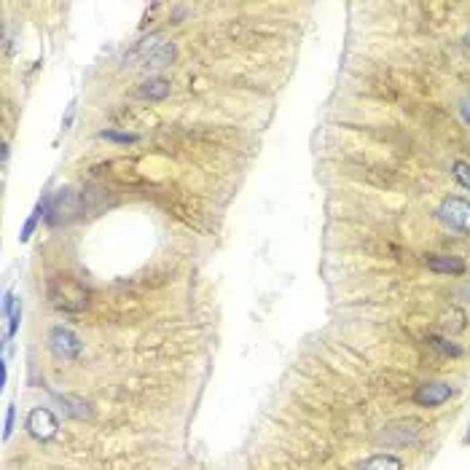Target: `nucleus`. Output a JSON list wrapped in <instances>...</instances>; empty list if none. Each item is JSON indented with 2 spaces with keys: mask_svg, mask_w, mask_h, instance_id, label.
I'll return each instance as SVG.
<instances>
[{
  "mask_svg": "<svg viewBox=\"0 0 470 470\" xmlns=\"http://www.w3.org/2000/svg\"><path fill=\"white\" fill-rule=\"evenodd\" d=\"M49 298H52L54 307L62 309V312H81L89 304V290L78 280L59 274L49 282Z\"/></svg>",
  "mask_w": 470,
  "mask_h": 470,
  "instance_id": "1",
  "label": "nucleus"
},
{
  "mask_svg": "<svg viewBox=\"0 0 470 470\" xmlns=\"http://www.w3.org/2000/svg\"><path fill=\"white\" fill-rule=\"evenodd\" d=\"M438 221L459 234H470V201L462 196H446L438 207Z\"/></svg>",
  "mask_w": 470,
  "mask_h": 470,
  "instance_id": "2",
  "label": "nucleus"
},
{
  "mask_svg": "<svg viewBox=\"0 0 470 470\" xmlns=\"http://www.w3.org/2000/svg\"><path fill=\"white\" fill-rule=\"evenodd\" d=\"M49 349H52L54 358H59V360H76L81 355V341L70 328L57 325L49 334Z\"/></svg>",
  "mask_w": 470,
  "mask_h": 470,
  "instance_id": "3",
  "label": "nucleus"
},
{
  "mask_svg": "<svg viewBox=\"0 0 470 470\" xmlns=\"http://www.w3.org/2000/svg\"><path fill=\"white\" fill-rule=\"evenodd\" d=\"M57 430H59V422H57V416L49 409L38 406V409H33L27 414V433L35 441H52L54 435H57Z\"/></svg>",
  "mask_w": 470,
  "mask_h": 470,
  "instance_id": "4",
  "label": "nucleus"
},
{
  "mask_svg": "<svg viewBox=\"0 0 470 470\" xmlns=\"http://www.w3.org/2000/svg\"><path fill=\"white\" fill-rule=\"evenodd\" d=\"M78 213V199H76V194L73 191H59L52 201H49V223L52 226H59V223H67L73 215Z\"/></svg>",
  "mask_w": 470,
  "mask_h": 470,
  "instance_id": "5",
  "label": "nucleus"
},
{
  "mask_svg": "<svg viewBox=\"0 0 470 470\" xmlns=\"http://www.w3.org/2000/svg\"><path fill=\"white\" fill-rule=\"evenodd\" d=\"M452 395H454L452 384H446V382H428V384H422L414 392V403L422 406V409H435V406L449 401Z\"/></svg>",
  "mask_w": 470,
  "mask_h": 470,
  "instance_id": "6",
  "label": "nucleus"
},
{
  "mask_svg": "<svg viewBox=\"0 0 470 470\" xmlns=\"http://www.w3.org/2000/svg\"><path fill=\"white\" fill-rule=\"evenodd\" d=\"M425 264L435 274H465V269H468L465 261L457 258V255H428Z\"/></svg>",
  "mask_w": 470,
  "mask_h": 470,
  "instance_id": "7",
  "label": "nucleus"
},
{
  "mask_svg": "<svg viewBox=\"0 0 470 470\" xmlns=\"http://www.w3.org/2000/svg\"><path fill=\"white\" fill-rule=\"evenodd\" d=\"M3 315L8 317V328H6V341H8V339L16 336V331H19V322H22V301H19L11 290L6 293V301H3Z\"/></svg>",
  "mask_w": 470,
  "mask_h": 470,
  "instance_id": "8",
  "label": "nucleus"
},
{
  "mask_svg": "<svg viewBox=\"0 0 470 470\" xmlns=\"http://www.w3.org/2000/svg\"><path fill=\"white\" fill-rule=\"evenodd\" d=\"M49 201H52V196H43V199L35 204V210H33V215L27 218V223H25V228H22V237L19 240L22 242H27L30 237H33V231H35V226H38L40 221L49 215Z\"/></svg>",
  "mask_w": 470,
  "mask_h": 470,
  "instance_id": "9",
  "label": "nucleus"
},
{
  "mask_svg": "<svg viewBox=\"0 0 470 470\" xmlns=\"http://www.w3.org/2000/svg\"><path fill=\"white\" fill-rule=\"evenodd\" d=\"M170 94V81L164 78H151L140 86V97H148V100H164Z\"/></svg>",
  "mask_w": 470,
  "mask_h": 470,
  "instance_id": "10",
  "label": "nucleus"
},
{
  "mask_svg": "<svg viewBox=\"0 0 470 470\" xmlns=\"http://www.w3.org/2000/svg\"><path fill=\"white\" fill-rule=\"evenodd\" d=\"M360 470H403V465H401V459H398V457L376 454V457H371V459H365Z\"/></svg>",
  "mask_w": 470,
  "mask_h": 470,
  "instance_id": "11",
  "label": "nucleus"
},
{
  "mask_svg": "<svg viewBox=\"0 0 470 470\" xmlns=\"http://www.w3.org/2000/svg\"><path fill=\"white\" fill-rule=\"evenodd\" d=\"M389 433H398V441L395 443H406V441H414L416 433H419V422L416 419H409V422H398V425H392L387 428Z\"/></svg>",
  "mask_w": 470,
  "mask_h": 470,
  "instance_id": "12",
  "label": "nucleus"
},
{
  "mask_svg": "<svg viewBox=\"0 0 470 470\" xmlns=\"http://www.w3.org/2000/svg\"><path fill=\"white\" fill-rule=\"evenodd\" d=\"M452 175H454V180L462 188H470V164L468 161L457 159L454 164H452Z\"/></svg>",
  "mask_w": 470,
  "mask_h": 470,
  "instance_id": "13",
  "label": "nucleus"
},
{
  "mask_svg": "<svg viewBox=\"0 0 470 470\" xmlns=\"http://www.w3.org/2000/svg\"><path fill=\"white\" fill-rule=\"evenodd\" d=\"M428 344L430 347H435L438 349V352H443V355H459V352H462V349L457 347V344H452V341H446V339H443V336H430L428 339Z\"/></svg>",
  "mask_w": 470,
  "mask_h": 470,
  "instance_id": "14",
  "label": "nucleus"
},
{
  "mask_svg": "<svg viewBox=\"0 0 470 470\" xmlns=\"http://www.w3.org/2000/svg\"><path fill=\"white\" fill-rule=\"evenodd\" d=\"M100 137H105V140H113V143H137L140 140V134L134 132H116V129H102Z\"/></svg>",
  "mask_w": 470,
  "mask_h": 470,
  "instance_id": "15",
  "label": "nucleus"
},
{
  "mask_svg": "<svg viewBox=\"0 0 470 470\" xmlns=\"http://www.w3.org/2000/svg\"><path fill=\"white\" fill-rule=\"evenodd\" d=\"M13 414H16V409H13L11 403H8V409H6V428H3V441H8L11 438V430H13Z\"/></svg>",
  "mask_w": 470,
  "mask_h": 470,
  "instance_id": "16",
  "label": "nucleus"
},
{
  "mask_svg": "<svg viewBox=\"0 0 470 470\" xmlns=\"http://www.w3.org/2000/svg\"><path fill=\"white\" fill-rule=\"evenodd\" d=\"M459 113H462V119L468 121L470 124V100H465V102H462V107H459Z\"/></svg>",
  "mask_w": 470,
  "mask_h": 470,
  "instance_id": "17",
  "label": "nucleus"
},
{
  "mask_svg": "<svg viewBox=\"0 0 470 470\" xmlns=\"http://www.w3.org/2000/svg\"><path fill=\"white\" fill-rule=\"evenodd\" d=\"M73 110H76V105H70V107H67V116H65V129H67V124H70V121H73Z\"/></svg>",
  "mask_w": 470,
  "mask_h": 470,
  "instance_id": "18",
  "label": "nucleus"
},
{
  "mask_svg": "<svg viewBox=\"0 0 470 470\" xmlns=\"http://www.w3.org/2000/svg\"><path fill=\"white\" fill-rule=\"evenodd\" d=\"M465 441H468V443H470V430H468V435H465Z\"/></svg>",
  "mask_w": 470,
  "mask_h": 470,
  "instance_id": "19",
  "label": "nucleus"
}]
</instances>
